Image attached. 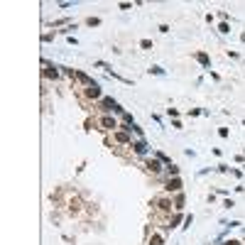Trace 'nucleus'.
Here are the masks:
<instances>
[{
	"mask_svg": "<svg viewBox=\"0 0 245 245\" xmlns=\"http://www.w3.org/2000/svg\"><path fill=\"white\" fill-rule=\"evenodd\" d=\"M88 96H91V98H98V96H101V91H98V86H96V83H93V86H88Z\"/></svg>",
	"mask_w": 245,
	"mask_h": 245,
	"instance_id": "obj_1",
	"label": "nucleus"
},
{
	"mask_svg": "<svg viewBox=\"0 0 245 245\" xmlns=\"http://www.w3.org/2000/svg\"><path fill=\"white\" fill-rule=\"evenodd\" d=\"M101 125H103L105 130H108V128H115V123H113L110 118H103V120H101Z\"/></svg>",
	"mask_w": 245,
	"mask_h": 245,
	"instance_id": "obj_2",
	"label": "nucleus"
}]
</instances>
